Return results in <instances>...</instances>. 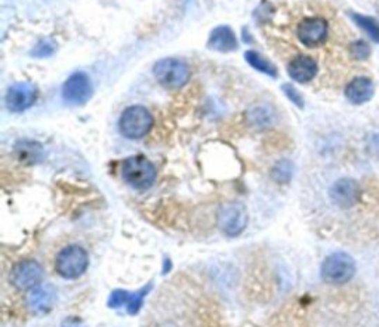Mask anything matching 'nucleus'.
<instances>
[{
  "instance_id": "nucleus-9",
  "label": "nucleus",
  "mask_w": 379,
  "mask_h": 327,
  "mask_svg": "<svg viewBox=\"0 0 379 327\" xmlns=\"http://www.w3.org/2000/svg\"><path fill=\"white\" fill-rule=\"evenodd\" d=\"M92 97V83L85 73L71 75L62 86V98L73 105H83Z\"/></svg>"
},
{
  "instance_id": "nucleus-16",
  "label": "nucleus",
  "mask_w": 379,
  "mask_h": 327,
  "mask_svg": "<svg viewBox=\"0 0 379 327\" xmlns=\"http://www.w3.org/2000/svg\"><path fill=\"white\" fill-rule=\"evenodd\" d=\"M207 46L219 52H233L237 49L239 44L234 31L227 26H221L210 33Z\"/></svg>"
},
{
  "instance_id": "nucleus-12",
  "label": "nucleus",
  "mask_w": 379,
  "mask_h": 327,
  "mask_svg": "<svg viewBox=\"0 0 379 327\" xmlns=\"http://www.w3.org/2000/svg\"><path fill=\"white\" fill-rule=\"evenodd\" d=\"M319 66L310 55H298L295 57L288 64V75L292 80L298 83H308L317 76Z\"/></svg>"
},
{
  "instance_id": "nucleus-18",
  "label": "nucleus",
  "mask_w": 379,
  "mask_h": 327,
  "mask_svg": "<svg viewBox=\"0 0 379 327\" xmlns=\"http://www.w3.org/2000/svg\"><path fill=\"white\" fill-rule=\"evenodd\" d=\"M245 58L248 61V64L250 67H254L257 71L264 73V75L271 76V77H277V67L272 64V62L268 58H266L264 55H261L259 52L248 50L245 54Z\"/></svg>"
},
{
  "instance_id": "nucleus-7",
  "label": "nucleus",
  "mask_w": 379,
  "mask_h": 327,
  "mask_svg": "<svg viewBox=\"0 0 379 327\" xmlns=\"http://www.w3.org/2000/svg\"><path fill=\"white\" fill-rule=\"evenodd\" d=\"M329 36L328 21L320 17H308L301 19L297 26V37L299 44L307 48L322 46Z\"/></svg>"
},
{
  "instance_id": "nucleus-1",
  "label": "nucleus",
  "mask_w": 379,
  "mask_h": 327,
  "mask_svg": "<svg viewBox=\"0 0 379 327\" xmlns=\"http://www.w3.org/2000/svg\"><path fill=\"white\" fill-rule=\"evenodd\" d=\"M355 271L357 265L353 256L345 252H335L322 262L320 276L329 284H345L354 277Z\"/></svg>"
},
{
  "instance_id": "nucleus-24",
  "label": "nucleus",
  "mask_w": 379,
  "mask_h": 327,
  "mask_svg": "<svg viewBox=\"0 0 379 327\" xmlns=\"http://www.w3.org/2000/svg\"><path fill=\"white\" fill-rule=\"evenodd\" d=\"M281 89H283L284 95H286V97H288L295 105H297V107H299V109L304 107V98H302V95H301V92H299L297 88L293 86V84H290V83H284L283 86H281Z\"/></svg>"
},
{
  "instance_id": "nucleus-14",
  "label": "nucleus",
  "mask_w": 379,
  "mask_h": 327,
  "mask_svg": "<svg viewBox=\"0 0 379 327\" xmlns=\"http://www.w3.org/2000/svg\"><path fill=\"white\" fill-rule=\"evenodd\" d=\"M375 95V84L369 77H355L345 88V97L354 105L369 102Z\"/></svg>"
},
{
  "instance_id": "nucleus-2",
  "label": "nucleus",
  "mask_w": 379,
  "mask_h": 327,
  "mask_svg": "<svg viewBox=\"0 0 379 327\" xmlns=\"http://www.w3.org/2000/svg\"><path fill=\"white\" fill-rule=\"evenodd\" d=\"M122 178L135 189H147L154 184L156 167L144 156H133L122 163Z\"/></svg>"
},
{
  "instance_id": "nucleus-23",
  "label": "nucleus",
  "mask_w": 379,
  "mask_h": 327,
  "mask_svg": "<svg viewBox=\"0 0 379 327\" xmlns=\"http://www.w3.org/2000/svg\"><path fill=\"white\" fill-rule=\"evenodd\" d=\"M272 113L267 107H255L250 111V120L258 126H266L267 123L272 122Z\"/></svg>"
},
{
  "instance_id": "nucleus-3",
  "label": "nucleus",
  "mask_w": 379,
  "mask_h": 327,
  "mask_svg": "<svg viewBox=\"0 0 379 327\" xmlns=\"http://www.w3.org/2000/svg\"><path fill=\"white\" fill-rule=\"evenodd\" d=\"M154 119L151 113L142 105H132L126 109L119 120V129L124 138L140 140L150 132Z\"/></svg>"
},
{
  "instance_id": "nucleus-6",
  "label": "nucleus",
  "mask_w": 379,
  "mask_h": 327,
  "mask_svg": "<svg viewBox=\"0 0 379 327\" xmlns=\"http://www.w3.org/2000/svg\"><path fill=\"white\" fill-rule=\"evenodd\" d=\"M248 210L243 203L228 202L218 210V227L224 234L236 237L245 231L248 225Z\"/></svg>"
},
{
  "instance_id": "nucleus-13",
  "label": "nucleus",
  "mask_w": 379,
  "mask_h": 327,
  "mask_svg": "<svg viewBox=\"0 0 379 327\" xmlns=\"http://www.w3.org/2000/svg\"><path fill=\"white\" fill-rule=\"evenodd\" d=\"M57 299V292L52 286H45V284H39L37 288L31 289L28 293V307L36 314H45L52 307H54Z\"/></svg>"
},
{
  "instance_id": "nucleus-22",
  "label": "nucleus",
  "mask_w": 379,
  "mask_h": 327,
  "mask_svg": "<svg viewBox=\"0 0 379 327\" xmlns=\"http://www.w3.org/2000/svg\"><path fill=\"white\" fill-rule=\"evenodd\" d=\"M55 52V44L52 40H40L39 44L31 50V55L36 58H46L50 57Z\"/></svg>"
},
{
  "instance_id": "nucleus-21",
  "label": "nucleus",
  "mask_w": 379,
  "mask_h": 327,
  "mask_svg": "<svg viewBox=\"0 0 379 327\" xmlns=\"http://www.w3.org/2000/svg\"><path fill=\"white\" fill-rule=\"evenodd\" d=\"M371 46L367 41L364 40H355L353 41V44L350 45V55L354 58V59H367L371 57Z\"/></svg>"
},
{
  "instance_id": "nucleus-11",
  "label": "nucleus",
  "mask_w": 379,
  "mask_h": 327,
  "mask_svg": "<svg viewBox=\"0 0 379 327\" xmlns=\"http://www.w3.org/2000/svg\"><path fill=\"white\" fill-rule=\"evenodd\" d=\"M329 197L341 209L353 207L360 198V185L353 178H341L329 189Z\"/></svg>"
},
{
  "instance_id": "nucleus-17",
  "label": "nucleus",
  "mask_w": 379,
  "mask_h": 327,
  "mask_svg": "<svg viewBox=\"0 0 379 327\" xmlns=\"http://www.w3.org/2000/svg\"><path fill=\"white\" fill-rule=\"evenodd\" d=\"M15 153L24 163L33 165L40 160L41 153L44 151H41V147L37 142L24 140V141H19L15 145Z\"/></svg>"
},
{
  "instance_id": "nucleus-20",
  "label": "nucleus",
  "mask_w": 379,
  "mask_h": 327,
  "mask_svg": "<svg viewBox=\"0 0 379 327\" xmlns=\"http://www.w3.org/2000/svg\"><path fill=\"white\" fill-rule=\"evenodd\" d=\"M293 175V163L290 160H280L275 167H272V178L277 183H289Z\"/></svg>"
},
{
  "instance_id": "nucleus-10",
  "label": "nucleus",
  "mask_w": 379,
  "mask_h": 327,
  "mask_svg": "<svg viewBox=\"0 0 379 327\" xmlns=\"http://www.w3.org/2000/svg\"><path fill=\"white\" fill-rule=\"evenodd\" d=\"M37 100V88L30 82H18L8 89L6 105L10 111L21 113L30 109Z\"/></svg>"
},
{
  "instance_id": "nucleus-19",
  "label": "nucleus",
  "mask_w": 379,
  "mask_h": 327,
  "mask_svg": "<svg viewBox=\"0 0 379 327\" xmlns=\"http://www.w3.org/2000/svg\"><path fill=\"white\" fill-rule=\"evenodd\" d=\"M350 18L353 19V23L359 27L360 30H363L364 33L369 36L371 40L373 41H379V23L372 18V17H367V15H362V14H357V12H349Z\"/></svg>"
},
{
  "instance_id": "nucleus-8",
  "label": "nucleus",
  "mask_w": 379,
  "mask_h": 327,
  "mask_svg": "<svg viewBox=\"0 0 379 327\" xmlns=\"http://www.w3.org/2000/svg\"><path fill=\"white\" fill-rule=\"evenodd\" d=\"M44 268L36 261H21L10 271V283L19 290H31L41 284Z\"/></svg>"
},
{
  "instance_id": "nucleus-15",
  "label": "nucleus",
  "mask_w": 379,
  "mask_h": 327,
  "mask_svg": "<svg viewBox=\"0 0 379 327\" xmlns=\"http://www.w3.org/2000/svg\"><path fill=\"white\" fill-rule=\"evenodd\" d=\"M149 290H150V286H147L145 289H141L135 293H129L126 290H115L111 293V297L109 299V307L110 308L126 307V312L136 314L140 311L144 297Z\"/></svg>"
},
{
  "instance_id": "nucleus-4",
  "label": "nucleus",
  "mask_w": 379,
  "mask_h": 327,
  "mask_svg": "<svg viewBox=\"0 0 379 327\" xmlns=\"http://www.w3.org/2000/svg\"><path fill=\"white\" fill-rule=\"evenodd\" d=\"M88 263V252L82 246L71 245L59 250L55 261V270L61 277L67 280H75L86 271Z\"/></svg>"
},
{
  "instance_id": "nucleus-5",
  "label": "nucleus",
  "mask_w": 379,
  "mask_h": 327,
  "mask_svg": "<svg viewBox=\"0 0 379 327\" xmlns=\"http://www.w3.org/2000/svg\"><path fill=\"white\" fill-rule=\"evenodd\" d=\"M153 75L163 88L180 89L190 79V68L183 59L165 58L156 62Z\"/></svg>"
}]
</instances>
